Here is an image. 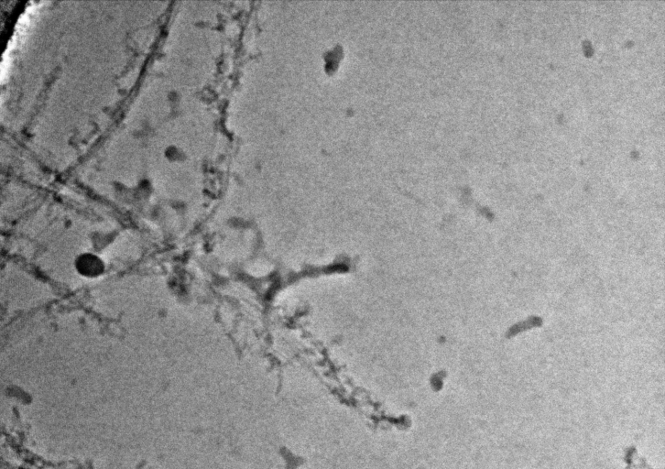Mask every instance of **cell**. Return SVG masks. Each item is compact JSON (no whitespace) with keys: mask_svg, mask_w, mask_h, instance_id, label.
<instances>
[{"mask_svg":"<svg viewBox=\"0 0 665 469\" xmlns=\"http://www.w3.org/2000/svg\"><path fill=\"white\" fill-rule=\"evenodd\" d=\"M80 269H82V273L88 275H93L99 273L101 266L99 265L98 260L95 259V257L85 256L82 260L80 261Z\"/></svg>","mask_w":665,"mask_h":469,"instance_id":"obj_1","label":"cell"}]
</instances>
